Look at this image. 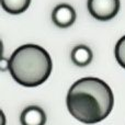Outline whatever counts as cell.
I'll return each mask as SVG.
<instances>
[{"label":"cell","instance_id":"6da1fadb","mask_svg":"<svg viewBox=\"0 0 125 125\" xmlns=\"http://www.w3.org/2000/svg\"><path fill=\"white\" fill-rule=\"evenodd\" d=\"M66 104L76 120L84 124H95L109 116L114 105V95L102 79L84 77L70 87Z\"/></svg>","mask_w":125,"mask_h":125},{"label":"cell","instance_id":"7a4b0ae2","mask_svg":"<svg viewBox=\"0 0 125 125\" xmlns=\"http://www.w3.org/2000/svg\"><path fill=\"white\" fill-rule=\"evenodd\" d=\"M53 62L47 51L35 44L18 47L10 57L12 78L23 87H37L51 76Z\"/></svg>","mask_w":125,"mask_h":125},{"label":"cell","instance_id":"3957f363","mask_svg":"<svg viewBox=\"0 0 125 125\" xmlns=\"http://www.w3.org/2000/svg\"><path fill=\"white\" fill-rule=\"evenodd\" d=\"M88 11L99 21H109L117 14L120 0H88Z\"/></svg>","mask_w":125,"mask_h":125},{"label":"cell","instance_id":"277c9868","mask_svg":"<svg viewBox=\"0 0 125 125\" xmlns=\"http://www.w3.org/2000/svg\"><path fill=\"white\" fill-rule=\"evenodd\" d=\"M52 20L55 25H57L58 28H69L76 21V11L70 4L61 3L55 7L53 10Z\"/></svg>","mask_w":125,"mask_h":125},{"label":"cell","instance_id":"5b68a950","mask_svg":"<svg viewBox=\"0 0 125 125\" xmlns=\"http://www.w3.org/2000/svg\"><path fill=\"white\" fill-rule=\"evenodd\" d=\"M20 120L22 125H45L46 114L40 106L30 105L22 111Z\"/></svg>","mask_w":125,"mask_h":125},{"label":"cell","instance_id":"8992f818","mask_svg":"<svg viewBox=\"0 0 125 125\" xmlns=\"http://www.w3.org/2000/svg\"><path fill=\"white\" fill-rule=\"evenodd\" d=\"M71 62L78 67H86L92 62L93 54L87 45H77L73 48L70 54Z\"/></svg>","mask_w":125,"mask_h":125},{"label":"cell","instance_id":"52a82bcc","mask_svg":"<svg viewBox=\"0 0 125 125\" xmlns=\"http://www.w3.org/2000/svg\"><path fill=\"white\" fill-rule=\"evenodd\" d=\"M31 0H1L4 11L10 14H21L29 8Z\"/></svg>","mask_w":125,"mask_h":125},{"label":"cell","instance_id":"ba28073f","mask_svg":"<svg viewBox=\"0 0 125 125\" xmlns=\"http://www.w3.org/2000/svg\"><path fill=\"white\" fill-rule=\"evenodd\" d=\"M114 55L120 66L125 68V35L117 41L114 48Z\"/></svg>","mask_w":125,"mask_h":125},{"label":"cell","instance_id":"9c48e42d","mask_svg":"<svg viewBox=\"0 0 125 125\" xmlns=\"http://www.w3.org/2000/svg\"><path fill=\"white\" fill-rule=\"evenodd\" d=\"M9 67H10V58L2 57L1 61H0V70L1 71L9 70Z\"/></svg>","mask_w":125,"mask_h":125},{"label":"cell","instance_id":"30bf717a","mask_svg":"<svg viewBox=\"0 0 125 125\" xmlns=\"http://www.w3.org/2000/svg\"><path fill=\"white\" fill-rule=\"evenodd\" d=\"M0 115H1V125L6 124V116H4L3 111H0Z\"/></svg>","mask_w":125,"mask_h":125}]
</instances>
